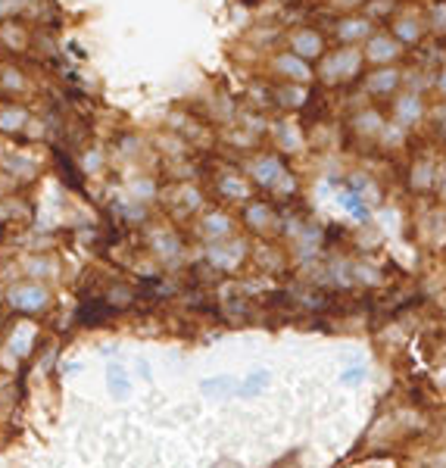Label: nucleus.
Masks as SVG:
<instances>
[{
    "label": "nucleus",
    "mask_w": 446,
    "mask_h": 468,
    "mask_svg": "<svg viewBox=\"0 0 446 468\" xmlns=\"http://www.w3.org/2000/svg\"><path fill=\"white\" fill-rule=\"evenodd\" d=\"M28 290H32V287H19L16 293H13V296H16V303H19V306H41V303L47 300L44 293H28Z\"/></svg>",
    "instance_id": "1"
}]
</instances>
